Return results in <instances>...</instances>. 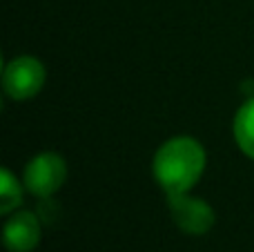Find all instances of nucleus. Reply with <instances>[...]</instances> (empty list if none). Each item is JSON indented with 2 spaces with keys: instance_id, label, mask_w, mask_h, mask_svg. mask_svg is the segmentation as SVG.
<instances>
[{
  "instance_id": "nucleus-1",
  "label": "nucleus",
  "mask_w": 254,
  "mask_h": 252,
  "mask_svg": "<svg viewBox=\"0 0 254 252\" xmlns=\"http://www.w3.org/2000/svg\"><path fill=\"white\" fill-rule=\"evenodd\" d=\"M205 150L192 136H174L156 150L152 172L167 196L188 194L205 170Z\"/></svg>"
},
{
  "instance_id": "nucleus-2",
  "label": "nucleus",
  "mask_w": 254,
  "mask_h": 252,
  "mask_svg": "<svg viewBox=\"0 0 254 252\" xmlns=\"http://www.w3.org/2000/svg\"><path fill=\"white\" fill-rule=\"evenodd\" d=\"M45 78H47V71L38 58L18 56L4 65L2 87L11 101H27L43 89Z\"/></svg>"
},
{
  "instance_id": "nucleus-3",
  "label": "nucleus",
  "mask_w": 254,
  "mask_h": 252,
  "mask_svg": "<svg viewBox=\"0 0 254 252\" xmlns=\"http://www.w3.org/2000/svg\"><path fill=\"white\" fill-rule=\"evenodd\" d=\"M67 179V163L56 152H43L34 156L25 168V188L34 196L47 199L63 188Z\"/></svg>"
},
{
  "instance_id": "nucleus-4",
  "label": "nucleus",
  "mask_w": 254,
  "mask_h": 252,
  "mask_svg": "<svg viewBox=\"0 0 254 252\" xmlns=\"http://www.w3.org/2000/svg\"><path fill=\"white\" fill-rule=\"evenodd\" d=\"M167 205H170L172 221L185 235H192V237L207 235L216 221V214L212 210V205L205 203L203 199H196V196H190V194L167 196Z\"/></svg>"
},
{
  "instance_id": "nucleus-5",
  "label": "nucleus",
  "mask_w": 254,
  "mask_h": 252,
  "mask_svg": "<svg viewBox=\"0 0 254 252\" xmlns=\"http://www.w3.org/2000/svg\"><path fill=\"white\" fill-rule=\"evenodd\" d=\"M2 241L9 252H31L40 244V221L34 212H16L2 228Z\"/></svg>"
},
{
  "instance_id": "nucleus-6",
  "label": "nucleus",
  "mask_w": 254,
  "mask_h": 252,
  "mask_svg": "<svg viewBox=\"0 0 254 252\" xmlns=\"http://www.w3.org/2000/svg\"><path fill=\"white\" fill-rule=\"evenodd\" d=\"M232 132L243 154L254 159V96L239 107L232 123Z\"/></svg>"
},
{
  "instance_id": "nucleus-7",
  "label": "nucleus",
  "mask_w": 254,
  "mask_h": 252,
  "mask_svg": "<svg viewBox=\"0 0 254 252\" xmlns=\"http://www.w3.org/2000/svg\"><path fill=\"white\" fill-rule=\"evenodd\" d=\"M22 201V190L18 186L16 177H13L9 170L0 172V212L9 214L20 205Z\"/></svg>"
}]
</instances>
